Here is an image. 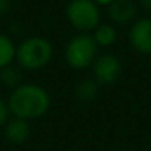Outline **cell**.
<instances>
[{
	"label": "cell",
	"instance_id": "2e32d148",
	"mask_svg": "<svg viewBox=\"0 0 151 151\" xmlns=\"http://www.w3.org/2000/svg\"><path fill=\"white\" fill-rule=\"evenodd\" d=\"M93 2H95L98 6H107V8H108L113 2H116V0H93Z\"/></svg>",
	"mask_w": 151,
	"mask_h": 151
},
{
	"label": "cell",
	"instance_id": "6da1fadb",
	"mask_svg": "<svg viewBox=\"0 0 151 151\" xmlns=\"http://www.w3.org/2000/svg\"><path fill=\"white\" fill-rule=\"evenodd\" d=\"M8 105L12 117L27 122L43 117L50 108V96L47 91L39 85L22 83L12 89Z\"/></svg>",
	"mask_w": 151,
	"mask_h": 151
},
{
	"label": "cell",
	"instance_id": "8992f818",
	"mask_svg": "<svg viewBox=\"0 0 151 151\" xmlns=\"http://www.w3.org/2000/svg\"><path fill=\"white\" fill-rule=\"evenodd\" d=\"M129 43L141 55H151V18H136L129 28Z\"/></svg>",
	"mask_w": 151,
	"mask_h": 151
},
{
	"label": "cell",
	"instance_id": "7a4b0ae2",
	"mask_svg": "<svg viewBox=\"0 0 151 151\" xmlns=\"http://www.w3.org/2000/svg\"><path fill=\"white\" fill-rule=\"evenodd\" d=\"M53 56L52 43L42 36H31L24 39L17 46V65L21 70L37 71L45 68Z\"/></svg>",
	"mask_w": 151,
	"mask_h": 151
},
{
	"label": "cell",
	"instance_id": "52a82bcc",
	"mask_svg": "<svg viewBox=\"0 0 151 151\" xmlns=\"http://www.w3.org/2000/svg\"><path fill=\"white\" fill-rule=\"evenodd\" d=\"M108 18L113 25L132 24L138 18V5L133 0H116L108 6Z\"/></svg>",
	"mask_w": 151,
	"mask_h": 151
},
{
	"label": "cell",
	"instance_id": "4fadbf2b",
	"mask_svg": "<svg viewBox=\"0 0 151 151\" xmlns=\"http://www.w3.org/2000/svg\"><path fill=\"white\" fill-rule=\"evenodd\" d=\"M9 117H11V111H9L8 101L0 98V127H3L9 122Z\"/></svg>",
	"mask_w": 151,
	"mask_h": 151
},
{
	"label": "cell",
	"instance_id": "30bf717a",
	"mask_svg": "<svg viewBox=\"0 0 151 151\" xmlns=\"http://www.w3.org/2000/svg\"><path fill=\"white\" fill-rule=\"evenodd\" d=\"M98 92H99V85L93 79H83L74 88L76 98L80 101H85V102L93 101L98 96Z\"/></svg>",
	"mask_w": 151,
	"mask_h": 151
},
{
	"label": "cell",
	"instance_id": "5bb4252c",
	"mask_svg": "<svg viewBox=\"0 0 151 151\" xmlns=\"http://www.w3.org/2000/svg\"><path fill=\"white\" fill-rule=\"evenodd\" d=\"M9 8H11V0H0V17L6 15Z\"/></svg>",
	"mask_w": 151,
	"mask_h": 151
},
{
	"label": "cell",
	"instance_id": "3957f363",
	"mask_svg": "<svg viewBox=\"0 0 151 151\" xmlns=\"http://www.w3.org/2000/svg\"><path fill=\"white\" fill-rule=\"evenodd\" d=\"M99 46L96 45L92 33H79L73 36L64 49L65 62L74 70H86L92 67L98 56Z\"/></svg>",
	"mask_w": 151,
	"mask_h": 151
},
{
	"label": "cell",
	"instance_id": "7c38bea8",
	"mask_svg": "<svg viewBox=\"0 0 151 151\" xmlns=\"http://www.w3.org/2000/svg\"><path fill=\"white\" fill-rule=\"evenodd\" d=\"M0 82L3 86L15 89L22 85V70L18 65H8L0 70Z\"/></svg>",
	"mask_w": 151,
	"mask_h": 151
},
{
	"label": "cell",
	"instance_id": "9a60e30c",
	"mask_svg": "<svg viewBox=\"0 0 151 151\" xmlns=\"http://www.w3.org/2000/svg\"><path fill=\"white\" fill-rule=\"evenodd\" d=\"M139 6L147 11V12H151V0H139Z\"/></svg>",
	"mask_w": 151,
	"mask_h": 151
},
{
	"label": "cell",
	"instance_id": "ba28073f",
	"mask_svg": "<svg viewBox=\"0 0 151 151\" xmlns=\"http://www.w3.org/2000/svg\"><path fill=\"white\" fill-rule=\"evenodd\" d=\"M3 132H5V138L8 142H11L14 145H21V144L27 142L31 135L30 122L12 117L3 126Z\"/></svg>",
	"mask_w": 151,
	"mask_h": 151
},
{
	"label": "cell",
	"instance_id": "277c9868",
	"mask_svg": "<svg viewBox=\"0 0 151 151\" xmlns=\"http://www.w3.org/2000/svg\"><path fill=\"white\" fill-rule=\"evenodd\" d=\"M65 17L77 33L91 34L101 24V9L93 0H70Z\"/></svg>",
	"mask_w": 151,
	"mask_h": 151
},
{
	"label": "cell",
	"instance_id": "9c48e42d",
	"mask_svg": "<svg viewBox=\"0 0 151 151\" xmlns=\"http://www.w3.org/2000/svg\"><path fill=\"white\" fill-rule=\"evenodd\" d=\"M92 36L99 47H110L117 40V30L116 25H113L111 22H101L93 30Z\"/></svg>",
	"mask_w": 151,
	"mask_h": 151
},
{
	"label": "cell",
	"instance_id": "5b68a950",
	"mask_svg": "<svg viewBox=\"0 0 151 151\" xmlns=\"http://www.w3.org/2000/svg\"><path fill=\"white\" fill-rule=\"evenodd\" d=\"M92 76L98 85H113L119 80L123 65L122 61L113 53H101L92 64Z\"/></svg>",
	"mask_w": 151,
	"mask_h": 151
},
{
	"label": "cell",
	"instance_id": "8fae6325",
	"mask_svg": "<svg viewBox=\"0 0 151 151\" xmlns=\"http://www.w3.org/2000/svg\"><path fill=\"white\" fill-rule=\"evenodd\" d=\"M17 56V46L12 39L3 33H0V70L12 65Z\"/></svg>",
	"mask_w": 151,
	"mask_h": 151
}]
</instances>
